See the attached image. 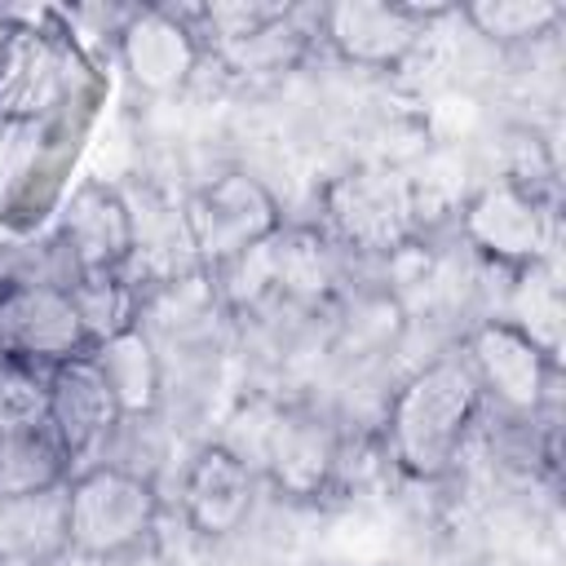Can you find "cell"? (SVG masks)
I'll return each mask as SVG.
<instances>
[{
    "mask_svg": "<svg viewBox=\"0 0 566 566\" xmlns=\"http://www.w3.org/2000/svg\"><path fill=\"white\" fill-rule=\"evenodd\" d=\"M478 411H482V389L464 354L424 363L402 380V389L389 402V420H385L389 460L416 482L447 478L469 447Z\"/></svg>",
    "mask_w": 566,
    "mask_h": 566,
    "instance_id": "6da1fadb",
    "label": "cell"
},
{
    "mask_svg": "<svg viewBox=\"0 0 566 566\" xmlns=\"http://www.w3.org/2000/svg\"><path fill=\"white\" fill-rule=\"evenodd\" d=\"M159 526V486L124 464L93 460L66 482V553L80 562H128Z\"/></svg>",
    "mask_w": 566,
    "mask_h": 566,
    "instance_id": "7a4b0ae2",
    "label": "cell"
},
{
    "mask_svg": "<svg viewBox=\"0 0 566 566\" xmlns=\"http://www.w3.org/2000/svg\"><path fill=\"white\" fill-rule=\"evenodd\" d=\"M181 230L208 270H226L283 230V208L261 177L248 168H226L186 195Z\"/></svg>",
    "mask_w": 566,
    "mask_h": 566,
    "instance_id": "3957f363",
    "label": "cell"
},
{
    "mask_svg": "<svg viewBox=\"0 0 566 566\" xmlns=\"http://www.w3.org/2000/svg\"><path fill=\"white\" fill-rule=\"evenodd\" d=\"M93 349V336L66 292L44 274H0V358L53 371Z\"/></svg>",
    "mask_w": 566,
    "mask_h": 566,
    "instance_id": "277c9868",
    "label": "cell"
},
{
    "mask_svg": "<svg viewBox=\"0 0 566 566\" xmlns=\"http://www.w3.org/2000/svg\"><path fill=\"white\" fill-rule=\"evenodd\" d=\"M332 234L354 252H398L420 221V190L394 164H358L323 190Z\"/></svg>",
    "mask_w": 566,
    "mask_h": 566,
    "instance_id": "5b68a950",
    "label": "cell"
},
{
    "mask_svg": "<svg viewBox=\"0 0 566 566\" xmlns=\"http://www.w3.org/2000/svg\"><path fill=\"white\" fill-rule=\"evenodd\" d=\"M460 234L486 261L504 270H526L548 261L553 212L539 190L500 172L460 203Z\"/></svg>",
    "mask_w": 566,
    "mask_h": 566,
    "instance_id": "8992f818",
    "label": "cell"
},
{
    "mask_svg": "<svg viewBox=\"0 0 566 566\" xmlns=\"http://www.w3.org/2000/svg\"><path fill=\"white\" fill-rule=\"evenodd\" d=\"M464 363L478 376L482 398H495L509 416L535 420L548 398H553V380H557V358L535 345L522 327L495 318H482L469 340H464Z\"/></svg>",
    "mask_w": 566,
    "mask_h": 566,
    "instance_id": "52a82bcc",
    "label": "cell"
},
{
    "mask_svg": "<svg viewBox=\"0 0 566 566\" xmlns=\"http://www.w3.org/2000/svg\"><path fill=\"white\" fill-rule=\"evenodd\" d=\"M451 9H420V4H380V0H336L318 9V31L327 49L367 71H394L429 40L433 18Z\"/></svg>",
    "mask_w": 566,
    "mask_h": 566,
    "instance_id": "ba28073f",
    "label": "cell"
},
{
    "mask_svg": "<svg viewBox=\"0 0 566 566\" xmlns=\"http://www.w3.org/2000/svg\"><path fill=\"white\" fill-rule=\"evenodd\" d=\"M115 57L142 93L172 97L199 75L203 40L177 9L146 4V9L124 13V22L115 31Z\"/></svg>",
    "mask_w": 566,
    "mask_h": 566,
    "instance_id": "9c48e42d",
    "label": "cell"
},
{
    "mask_svg": "<svg viewBox=\"0 0 566 566\" xmlns=\"http://www.w3.org/2000/svg\"><path fill=\"white\" fill-rule=\"evenodd\" d=\"M181 517L203 539H230L256 509V469L230 442H203L190 451L177 478Z\"/></svg>",
    "mask_w": 566,
    "mask_h": 566,
    "instance_id": "30bf717a",
    "label": "cell"
},
{
    "mask_svg": "<svg viewBox=\"0 0 566 566\" xmlns=\"http://www.w3.org/2000/svg\"><path fill=\"white\" fill-rule=\"evenodd\" d=\"M66 283L75 274H119L137 252V217L106 181H80L57 221Z\"/></svg>",
    "mask_w": 566,
    "mask_h": 566,
    "instance_id": "8fae6325",
    "label": "cell"
},
{
    "mask_svg": "<svg viewBox=\"0 0 566 566\" xmlns=\"http://www.w3.org/2000/svg\"><path fill=\"white\" fill-rule=\"evenodd\" d=\"M119 420L124 416H119V407H115V398H111V389H106V380H102V371L88 354L49 371V416H44V424L66 447L75 469L102 460Z\"/></svg>",
    "mask_w": 566,
    "mask_h": 566,
    "instance_id": "7c38bea8",
    "label": "cell"
},
{
    "mask_svg": "<svg viewBox=\"0 0 566 566\" xmlns=\"http://www.w3.org/2000/svg\"><path fill=\"white\" fill-rule=\"evenodd\" d=\"M66 553V486L0 495V566H57Z\"/></svg>",
    "mask_w": 566,
    "mask_h": 566,
    "instance_id": "4fadbf2b",
    "label": "cell"
},
{
    "mask_svg": "<svg viewBox=\"0 0 566 566\" xmlns=\"http://www.w3.org/2000/svg\"><path fill=\"white\" fill-rule=\"evenodd\" d=\"M88 358L97 363L115 407L124 420H142V416H155L159 411V398H164V363H159V349L155 340L142 332V323L97 340L88 349Z\"/></svg>",
    "mask_w": 566,
    "mask_h": 566,
    "instance_id": "5bb4252c",
    "label": "cell"
},
{
    "mask_svg": "<svg viewBox=\"0 0 566 566\" xmlns=\"http://www.w3.org/2000/svg\"><path fill=\"white\" fill-rule=\"evenodd\" d=\"M265 455L274 478L292 495H314L340 464V442L327 420L305 411H279L265 429Z\"/></svg>",
    "mask_w": 566,
    "mask_h": 566,
    "instance_id": "9a60e30c",
    "label": "cell"
},
{
    "mask_svg": "<svg viewBox=\"0 0 566 566\" xmlns=\"http://www.w3.org/2000/svg\"><path fill=\"white\" fill-rule=\"evenodd\" d=\"M71 473H75V464L49 424L0 438V495L57 491L71 482Z\"/></svg>",
    "mask_w": 566,
    "mask_h": 566,
    "instance_id": "2e32d148",
    "label": "cell"
},
{
    "mask_svg": "<svg viewBox=\"0 0 566 566\" xmlns=\"http://www.w3.org/2000/svg\"><path fill=\"white\" fill-rule=\"evenodd\" d=\"M455 13L473 27V35L509 49V44H526V40L548 35L566 9L557 0H478V4H464Z\"/></svg>",
    "mask_w": 566,
    "mask_h": 566,
    "instance_id": "e0dca14e",
    "label": "cell"
},
{
    "mask_svg": "<svg viewBox=\"0 0 566 566\" xmlns=\"http://www.w3.org/2000/svg\"><path fill=\"white\" fill-rule=\"evenodd\" d=\"M513 279H517V287H513L509 314H500V318L513 323V327H522L535 345H544V349L557 358V318H562V301H557V283H553L548 261H544V265L513 270Z\"/></svg>",
    "mask_w": 566,
    "mask_h": 566,
    "instance_id": "ac0fdd59",
    "label": "cell"
},
{
    "mask_svg": "<svg viewBox=\"0 0 566 566\" xmlns=\"http://www.w3.org/2000/svg\"><path fill=\"white\" fill-rule=\"evenodd\" d=\"M66 292H71L93 345L137 323L133 318V287L124 283V270L119 274H75L66 283Z\"/></svg>",
    "mask_w": 566,
    "mask_h": 566,
    "instance_id": "d6986e66",
    "label": "cell"
},
{
    "mask_svg": "<svg viewBox=\"0 0 566 566\" xmlns=\"http://www.w3.org/2000/svg\"><path fill=\"white\" fill-rule=\"evenodd\" d=\"M49 416V371L0 358V438L44 424Z\"/></svg>",
    "mask_w": 566,
    "mask_h": 566,
    "instance_id": "ffe728a7",
    "label": "cell"
}]
</instances>
